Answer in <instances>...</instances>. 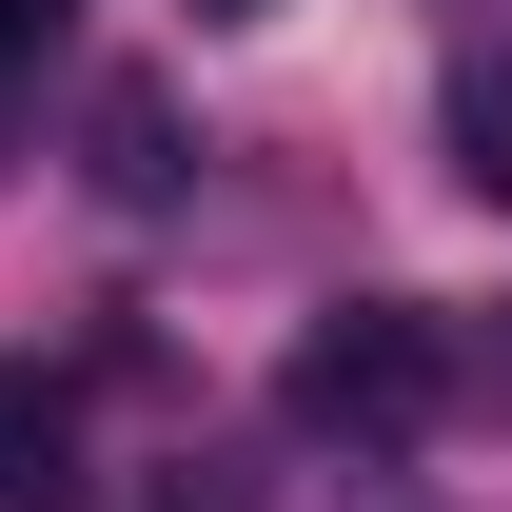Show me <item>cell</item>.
<instances>
[{
	"label": "cell",
	"instance_id": "obj_1",
	"mask_svg": "<svg viewBox=\"0 0 512 512\" xmlns=\"http://www.w3.org/2000/svg\"><path fill=\"white\" fill-rule=\"evenodd\" d=\"M296 434H355V453H394V434H434V394H453V335L414 316V296H335L316 335H296Z\"/></svg>",
	"mask_w": 512,
	"mask_h": 512
},
{
	"label": "cell",
	"instance_id": "obj_2",
	"mask_svg": "<svg viewBox=\"0 0 512 512\" xmlns=\"http://www.w3.org/2000/svg\"><path fill=\"white\" fill-rule=\"evenodd\" d=\"M60 375H0V512H40V493H60Z\"/></svg>",
	"mask_w": 512,
	"mask_h": 512
},
{
	"label": "cell",
	"instance_id": "obj_3",
	"mask_svg": "<svg viewBox=\"0 0 512 512\" xmlns=\"http://www.w3.org/2000/svg\"><path fill=\"white\" fill-rule=\"evenodd\" d=\"M453 138H473V178L512 197V60H473V79H453Z\"/></svg>",
	"mask_w": 512,
	"mask_h": 512
},
{
	"label": "cell",
	"instance_id": "obj_4",
	"mask_svg": "<svg viewBox=\"0 0 512 512\" xmlns=\"http://www.w3.org/2000/svg\"><path fill=\"white\" fill-rule=\"evenodd\" d=\"M40 40H60V0H0V60H40Z\"/></svg>",
	"mask_w": 512,
	"mask_h": 512
},
{
	"label": "cell",
	"instance_id": "obj_5",
	"mask_svg": "<svg viewBox=\"0 0 512 512\" xmlns=\"http://www.w3.org/2000/svg\"><path fill=\"white\" fill-rule=\"evenodd\" d=\"M197 20H237V0H197Z\"/></svg>",
	"mask_w": 512,
	"mask_h": 512
}]
</instances>
